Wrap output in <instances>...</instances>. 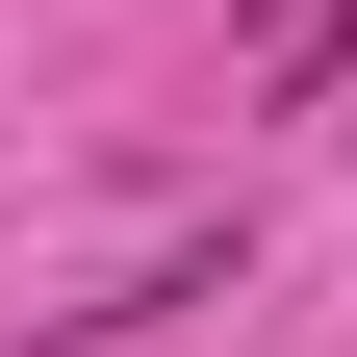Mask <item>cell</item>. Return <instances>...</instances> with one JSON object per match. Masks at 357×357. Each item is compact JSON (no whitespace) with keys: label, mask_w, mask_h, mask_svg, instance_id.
Returning a JSON list of instances; mask_svg holds the SVG:
<instances>
[{"label":"cell","mask_w":357,"mask_h":357,"mask_svg":"<svg viewBox=\"0 0 357 357\" xmlns=\"http://www.w3.org/2000/svg\"><path fill=\"white\" fill-rule=\"evenodd\" d=\"M255 77H281V102H306V77H357V0H281V26H255Z\"/></svg>","instance_id":"6da1fadb"}]
</instances>
